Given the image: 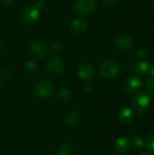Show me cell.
I'll return each mask as SVG.
<instances>
[{"label":"cell","mask_w":154,"mask_h":155,"mask_svg":"<svg viewBox=\"0 0 154 155\" xmlns=\"http://www.w3.org/2000/svg\"><path fill=\"white\" fill-rule=\"evenodd\" d=\"M117 2H118V0H104V4L108 7H111V6L114 5Z\"/></svg>","instance_id":"484cf974"},{"label":"cell","mask_w":154,"mask_h":155,"mask_svg":"<svg viewBox=\"0 0 154 155\" xmlns=\"http://www.w3.org/2000/svg\"><path fill=\"white\" fill-rule=\"evenodd\" d=\"M72 92L68 88H62L58 92V97L64 102H69L72 100Z\"/></svg>","instance_id":"d6986e66"},{"label":"cell","mask_w":154,"mask_h":155,"mask_svg":"<svg viewBox=\"0 0 154 155\" xmlns=\"http://www.w3.org/2000/svg\"><path fill=\"white\" fill-rule=\"evenodd\" d=\"M0 86H1V78H0Z\"/></svg>","instance_id":"1f68e13d"},{"label":"cell","mask_w":154,"mask_h":155,"mask_svg":"<svg viewBox=\"0 0 154 155\" xmlns=\"http://www.w3.org/2000/svg\"><path fill=\"white\" fill-rule=\"evenodd\" d=\"M132 103L136 111L135 113L137 114V116L142 117L143 114V112H145V110H147L148 107L150 106L152 103V99L148 93L140 91L134 94L132 100Z\"/></svg>","instance_id":"7a4b0ae2"},{"label":"cell","mask_w":154,"mask_h":155,"mask_svg":"<svg viewBox=\"0 0 154 155\" xmlns=\"http://www.w3.org/2000/svg\"><path fill=\"white\" fill-rule=\"evenodd\" d=\"M15 0H0V3L5 6V7H9L10 5H13Z\"/></svg>","instance_id":"d4e9b609"},{"label":"cell","mask_w":154,"mask_h":155,"mask_svg":"<svg viewBox=\"0 0 154 155\" xmlns=\"http://www.w3.org/2000/svg\"><path fill=\"white\" fill-rule=\"evenodd\" d=\"M29 53L34 57L41 58L47 54V47L43 42L36 41L32 43L29 46Z\"/></svg>","instance_id":"8fae6325"},{"label":"cell","mask_w":154,"mask_h":155,"mask_svg":"<svg viewBox=\"0 0 154 155\" xmlns=\"http://www.w3.org/2000/svg\"><path fill=\"white\" fill-rule=\"evenodd\" d=\"M73 147L68 143H63L58 147L56 155H73Z\"/></svg>","instance_id":"ac0fdd59"},{"label":"cell","mask_w":154,"mask_h":155,"mask_svg":"<svg viewBox=\"0 0 154 155\" xmlns=\"http://www.w3.org/2000/svg\"><path fill=\"white\" fill-rule=\"evenodd\" d=\"M94 74V67L91 63H83L78 68V76L84 81H89Z\"/></svg>","instance_id":"9c48e42d"},{"label":"cell","mask_w":154,"mask_h":155,"mask_svg":"<svg viewBox=\"0 0 154 155\" xmlns=\"http://www.w3.org/2000/svg\"><path fill=\"white\" fill-rule=\"evenodd\" d=\"M51 47H52V49L54 50V51H59L60 50V48H61V43H60V41H58V40H55V41H53L52 42V44H51Z\"/></svg>","instance_id":"603a6c76"},{"label":"cell","mask_w":154,"mask_h":155,"mask_svg":"<svg viewBox=\"0 0 154 155\" xmlns=\"http://www.w3.org/2000/svg\"><path fill=\"white\" fill-rule=\"evenodd\" d=\"M130 140L126 137H120L114 143V150L119 153H126L130 149Z\"/></svg>","instance_id":"4fadbf2b"},{"label":"cell","mask_w":154,"mask_h":155,"mask_svg":"<svg viewBox=\"0 0 154 155\" xmlns=\"http://www.w3.org/2000/svg\"><path fill=\"white\" fill-rule=\"evenodd\" d=\"M113 45L120 51H126L132 46V39L128 35H118L113 40Z\"/></svg>","instance_id":"30bf717a"},{"label":"cell","mask_w":154,"mask_h":155,"mask_svg":"<svg viewBox=\"0 0 154 155\" xmlns=\"http://www.w3.org/2000/svg\"><path fill=\"white\" fill-rule=\"evenodd\" d=\"M84 91H85V92H87V93H92V92H93V84H92V83L87 82V83H85V84H84Z\"/></svg>","instance_id":"cb8c5ba5"},{"label":"cell","mask_w":154,"mask_h":155,"mask_svg":"<svg viewBox=\"0 0 154 155\" xmlns=\"http://www.w3.org/2000/svg\"><path fill=\"white\" fill-rule=\"evenodd\" d=\"M82 119H83V115L81 112L72 111L65 117V123L70 126H76L82 122Z\"/></svg>","instance_id":"5bb4252c"},{"label":"cell","mask_w":154,"mask_h":155,"mask_svg":"<svg viewBox=\"0 0 154 155\" xmlns=\"http://www.w3.org/2000/svg\"><path fill=\"white\" fill-rule=\"evenodd\" d=\"M153 134H154V133H153Z\"/></svg>","instance_id":"836d02e7"},{"label":"cell","mask_w":154,"mask_h":155,"mask_svg":"<svg viewBox=\"0 0 154 155\" xmlns=\"http://www.w3.org/2000/svg\"><path fill=\"white\" fill-rule=\"evenodd\" d=\"M135 116V113L128 107H124L121 109L118 113V119L123 124H129L133 121Z\"/></svg>","instance_id":"7c38bea8"},{"label":"cell","mask_w":154,"mask_h":155,"mask_svg":"<svg viewBox=\"0 0 154 155\" xmlns=\"http://www.w3.org/2000/svg\"><path fill=\"white\" fill-rule=\"evenodd\" d=\"M149 74L152 75V77H154V63H152V64H150Z\"/></svg>","instance_id":"4316f807"},{"label":"cell","mask_w":154,"mask_h":155,"mask_svg":"<svg viewBox=\"0 0 154 155\" xmlns=\"http://www.w3.org/2000/svg\"><path fill=\"white\" fill-rule=\"evenodd\" d=\"M26 73L30 75H36L39 73V65L34 60H28L25 64Z\"/></svg>","instance_id":"2e32d148"},{"label":"cell","mask_w":154,"mask_h":155,"mask_svg":"<svg viewBox=\"0 0 154 155\" xmlns=\"http://www.w3.org/2000/svg\"><path fill=\"white\" fill-rule=\"evenodd\" d=\"M136 54H137V56L142 57V56H143V55H144V51H143V50H142V49H140V50H138V51L136 52Z\"/></svg>","instance_id":"83f0119b"},{"label":"cell","mask_w":154,"mask_h":155,"mask_svg":"<svg viewBox=\"0 0 154 155\" xmlns=\"http://www.w3.org/2000/svg\"><path fill=\"white\" fill-rule=\"evenodd\" d=\"M121 155H123V154H121Z\"/></svg>","instance_id":"d6a6232c"},{"label":"cell","mask_w":154,"mask_h":155,"mask_svg":"<svg viewBox=\"0 0 154 155\" xmlns=\"http://www.w3.org/2000/svg\"><path fill=\"white\" fill-rule=\"evenodd\" d=\"M146 89H147V91L152 94V95H153L154 96V77H152V78H150V79H148L147 80V82H146Z\"/></svg>","instance_id":"44dd1931"},{"label":"cell","mask_w":154,"mask_h":155,"mask_svg":"<svg viewBox=\"0 0 154 155\" xmlns=\"http://www.w3.org/2000/svg\"><path fill=\"white\" fill-rule=\"evenodd\" d=\"M130 145L134 150H140L144 145V141L142 137H140L138 135H133L130 139Z\"/></svg>","instance_id":"e0dca14e"},{"label":"cell","mask_w":154,"mask_h":155,"mask_svg":"<svg viewBox=\"0 0 154 155\" xmlns=\"http://www.w3.org/2000/svg\"><path fill=\"white\" fill-rule=\"evenodd\" d=\"M144 144L148 151L154 152V134H151L147 136Z\"/></svg>","instance_id":"ffe728a7"},{"label":"cell","mask_w":154,"mask_h":155,"mask_svg":"<svg viewBox=\"0 0 154 155\" xmlns=\"http://www.w3.org/2000/svg\"><path fill=\"white\" fill-rule=\"evenodd\" d=\"M139 155H152V153H141V154Z\"/></svg>","instance_id":"f1b7e54d"},{"label":"cell","mask_w":154,"mask_h":155,"mask_svg":"<svg viewBox=\"0 0 154 155\" xmlns=\"http://www.w3.org/2000/svg\"><path fill=\"white\" fill-rule=\"evenodd\" d=\"M2 48H3V45H2V43L0 42V51L2 50Z\"/></svg>","instance_id":"f546056e"},{"label":"cell","mask_w":154,"mask_h":155,"mask_svg":"<svg viewBox=\"0 0 154 155\" xmlns=\"http://www.w3.org/2000/svg\"><path fill=\"white\" fill-rule=\"evenodd\" d=\"M55 90V86L52 81L43 80L40 81L34 88V94L40 98L50 97Z\"/></svg>","instance_id":"5b68a950"},{"label":"cell","mask_w":154,"mask_h":155,"mask_svg":"<svg viewBox=\"0 0 154 155\" xmlns=\"http://www.w3.org/2000/svg\"><path fill=\"white\" fill-rule=\"evenodd\" d=\"M133 70L135 73L139 75H146L149 74V69H150V64L147 62L144 61H140L137 62L136 64H133Z\"/></svg>","instance_id":"9a60e30c"},{"label":"cell","mask_w":154,"mask_h":155,"mask_svg":"<svg viewBox=\"0 0 154 155\" xmlns=\"http://www.w3.org/2000/svg\"><path fill=\"white\" fill-rule=\"evenodd\" d=\"M152 6H153L154 8V0H152Z\"/></svg>","instance_id":"4dcf8cb0"},{"label":"cell","mask_w":154,"mask_h":155,"mask_svg":"<svg viewBox=\"0 0 154 155\" xmlns=\"http://www.w3.org/2000/svg\"><path fill=\"white\" fill-rule=\"evenodd\" d=\"M142 86H143L142 80L136 76H132L127 78L123 84L124 91L128 94H136L137 92H139Z\"/></svg>","instance_id":"ba28073f"},{"label":"cell","mask_w":154,"mask_h":155,"mask_svg":"<svg viewBox=\"0 0 154 155\" xmlns=\"http://www.w3.org/2000/svg\"><path fill=\"white\" fill-rule=\"evenodd\" d=\"M11 74H12L11 70L8 69V68H5L0 73V78H8V77L11 76Z\"/></svg>","instance_id":"7402d4cb"},{"label":"cell","mask_w":154,"mask_h":155,"mask_svg":"<svg viewBox=\"0 0 154 155\" xmlns=\"http://www.w3.org/2000/svg\"><path fill=\"white\" fill-rule=\"evenodd\" d=\"M119 72V64L114 60L104 61L100 66V75L103 78L110 79L114 77Z\"/></svg>","instance_id":"277c9868"},{"label":"cell","mask_w":154,"mask_h":155,"mask_svg":"<svg viewBox=\"0 0 154 155\" xmlns=\"http://www.w3.org/2000/svg\"><path fill=\"white\" fill-rule=\"evenodd\" d=\"M88 26L89 25L85 20L81 19V18H75V19H73L71 21L70 25H69V29L73 35H81L87 31Z\"/></svg>","instance_id":"52a82bcc"},{"label":"cell","mask_w":154,"mask_h":155,"mask_svg":"<svg viewBox=\"0 0 154 155\" xmlns=\"http://www.w3.org/2000/svg\"><path fill=\"white\" fill-rule=\"evenodd\" d=\"M44 66L46 71L52 74H58L64 70V62L58 56H49L44 62Z\"/></svg>","instance_id":"8992f818"},{"label":"cell","mask_w":154,"mask_h":155,"mask_svg":"<svg viewBox=\"0 0 154 155\" xmlns=\"http://www.w3.org/2000/svg\"><path fill=\"white\" fill-rule=\"evenodd\" d=\"M44 6V3L42 0H37L34 5L25 6L21 13V21L25 24H33L38 20L40 12Z\"/></svg>","instance_id":"6da1fadb"},{"label":"cell","mask_w":154,"mask_h":155,"mask_svg":"<svg viewBox=\"0 0 154 155\" xmlns=\"http://www.w3.org/2000/svg\"><path fill=\"white\" fill-rule=\"evenodd\" d=\"M97 3L94 0H76L74 5L75 13L82 16L91 15L95 12Z\"/></svg>","instance_id":"3957f363"}]
</instances>
